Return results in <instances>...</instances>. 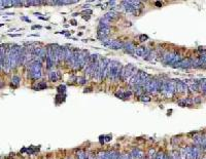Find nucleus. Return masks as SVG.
Segmentation results:
<instances>
[{"instance_id": "nucleus-28", "label": "nucleus", "mask_w": 206, "mask_h": 159, "mask_svg": "<svg viewBox=\"0 0 206 159\" xmlns=\"http://www.w3.org/2000/svg\"><path fill=\"white\" fill-rule=\"evenodd\" d=\"M164 152H162V151H160L156 154V156H155L154 159H164Z\"/></svg>"}, {"instance_id": "nucleus-37", "label": "nucleus", "mask_w": 206, "mask_h": 159, "mask_svg": "<svg viewBox=\"0 0 206 159\" xmlns=\"http://www.w3.org/2000/svg\"><path fill=\"white\" fill-rule=\"evenodd\" d=\"M67 159H71V158H67Z\"/></svg>"}, {"instance_id": "nucleus-18", "label": "nucleus", "mask_w": 206, "mask_h": 159, "mask_svg": "<svg viewBox=\"0 0 206 159\" xmlns=\"http://www.w3.org/2000/svg\"><path fill=\"white\" fill-rule=\"evenodd\" d=\"M117 16H118L117 13H115V11H109V13L104 14V16H102V19H104V20H106L108 22H111L113 19H117Z\"/></svg>"}, {"instance_id": "nucleus-23", "label": "nucleus", "mask_w": 206, "mask_h": 159, "mask_svg": "<svg viewBox=\"0 0 206 159\" xmlns=\"http://www.w3.org/2000/svg\"><path fill=\"white\" fill-rule=\"evenodd\" d=\"M144 90L143 86H134V91L137 96H141L142 95V91Z\"/></svg>"}, {"instance_id": "nucleus-33", "label": "nucleus", "mask_w": 206, "mask_h": 159, "mask_svg": "<svg viewBox=\"0 0 206 159\" xmlns=\"http://www.w3.org/2000/svg\"><path fill=\"white\" fill-rule=\"evenodd\" d=\"M164 159H171V156H170V154H168V153H165V154H164Z\"/></svg>"}, {"instance_id": "nucleus-32", "label": "nucleus", "mask_w": 206, "mask_h": 159, "mask_svg": "<svg viewBox=\"0 0 206 159\" xmlns=\"http://www.w3.org/2000/svg\"><path fill=\"white\" fill-rule=\"evenodd\" d=\"M147 38H149V37H147L146 35H141L139 37V39H140V41H141V42H143V41H145V40L147 39Z\"/></svg>"}, {"instance_id": "nucleus-30", "label": "nucleus", "mask_w": 206, "mask_h": 159, "mask_svg": "<svg viewBox=\"0 0 206 159\" xmlns=\"http://www.w3.org/2000/svg\"><path fill=\"white\" fill-rule=\"evenodd\" d=\"M20 5H23V2L22 1H18V0L13 1V6H20Z\"/></svg>"}, {"instance_id": "nucleus-24", "label": "nucleus", "mask_w": 206, "mask_h": 159, "mask_svg": "<svg viewBox=\"0 0 206 159\" xmlns=\"http://www.w3.org/2000/svg\"><path fill=\"white\" fill-rule=\"evenodd\" d=\"M1 4H2V7H3V8H7V7L13 6V1L5 0V1H1Z\"/></svg>"}, {"instance_id": "nucleus-22", "label": "nucleus", "mask_w": 206, "mask_h": 159, "mask_svg": "<svg viewBox=\"0 0 206 159\" xmlns=\"http://www.w3.org/2000/svg\"><path fill=\"white\" fill-rule=\"evenodd\" d=\"M47 87H48V85L45 82H39V83L36 84L35 86H33V88H34V90H45V88H47Z\"/></svg>"}, {"instance_id": "nucleus-11", "label": "nucleus", "mask_w": 206, "mask_h": 159, "mask_svg": "<svg viewBox=\"0 0 206 159\" xmlns=\"http://www.w3.org/2000/svg\"><path fill=\"white\" fill-rule=\"evenodd\" d=\"M115 97L121 99V100H127V99H129L131 97V91L124 90H118L117 93H115Z\"/></svg>"}, {"instance_id": "nucleus-29", "label": "nucleus", "mask_w": 206, "mask_h": 159, "mask_svg": "<svg viewBox=\"0 0 206 159\" xmlns=\"http://www.w3.org/2000/svg\"><path fill=\"white\" fill-rule=\"evenodd\" d=\"M65 85H60L59 87H58V91H59V93H65Z\"/></svg>"}, {"instance_id": "nucleus-2", "label": "nucleus", "mask_w": 206, "mask_h": 159, "mask_svg": "<svg viewBox=\"0 0 206 159\" xmlns=\"http://www.w3.org/2000/svg\"><path fill=\"white\" fill-rule=\"evenodd\" d=\"M162 93L166 98H171L176 93V80L169 79L167 81H164Z\"/></svg>"}, {"instance_id": "nucleus-4", "label": "nucleus", "mask_w": 206, "mask_h": 159, "mask_svg": "<svg viewBox=\"0 0 206 159\" xmlns=\"http://www.w3.org/2000/svg\"><path fill=\"white\" fill-rule=\"evenodd\" d=\"M138 70L136 69V67H134L133 65H127L125 67H122L121 69V74H120V78L122 80H128V79H131L135 74L137 73Z\"/></svg>"}, {"instance_id": "nucleus-27", "label": "nucleus", "mask_w": 206, "mask_h": 159, "mask_svg": "<svg viewBox=\"0 0 206 159\" xmlns=\"http://www.w3.org/2000/svg\"><path fill=\"white\" fill-rule=\"evenodd\" d=\"M139 100L141 101V102H149L151 101V99H149V97H147V96H144V95H141L139 96Z\"/></svg>"}, {"instance_id": "nucleus-7", "label": "nucleus", "mask_w": 206, "mask_h": 159, "mask_svg": "<svg viewBox=\"0 0 206 159\" xmlns=\"http://www.w3.org/2000/svg\"><path fill=\"white\" fill-rule=\"evenodd\" d=\"M89 59H90V54H89L88 50H81V52H79V59H78V67H79V69H81V67L86 66V65L88 64Z\"/></svg>"}, {"instance_id": "nucleus-15", "label": "nucleus", "mask_w": 206, "mask_h": 159, "mask_svg": "<svg viewBox=\"0 0 206 159\" xmlns=\"http://www.w3.org/2000/svg\"><path fill=\"white\" fill-rule=\"evenodd\" d=\"M192 159H201V149L197 146H191Z\"/></svg>"}, {"instance_id": "nucleus-17", "label": "nucleus", "mask_w": 206, "mask_h": 159, "mask_svg": "<svg viewBox=\"0 0 206 159\" xmlns=\"http://www.w3.org/2000/svg\"><path fill=\"white\" fill-rule=\"evenodd\" d=\"M123 45L124 43L122 41H120V40H112L108 47L111 49H123Z\"/></svg>"}, {"instance_id": "nucleus-5", "label": "nucleus", "mask_w": 206, "mask_h": 159, "mask_svg": "<svg viewBox=\"0 0 206 159\" xmlns=\"http://www.w3.org/2000/svg\"><path fill=\"white\" fill-rule=\"evenodd\" d=\"M109 60L107 57H103V59L99 60V64H98V68H97V71L94 74V79L98 81L103 80V72L105 68L107 67V65L109 64Z\"/></svg>"}, {"instance_id": "nucleus-31", "label": "nucleus", "mask_w": 206, "mask_h": 159, "mask_svg": "<svg viewBox=\"0 0 206 159\" xmlns=\"http://www.w3.org/2000/svg\"><path fill=\"white\" fill-rule=\"evenodd\" d=\"M77 81H78V83H81V84H85L86 83V78H84V77H79V78H77Z\"/></svg>"}, {"instance_id": "nucleus-35", "label": "nucleus", "mask_w": 206, "mask_h": 159, "mask_svg": "<svg viewBox=\"0 0 206 159\" xmlns=\"http://www.w3.org/2000/svg\"><path fill=\"white\" fill-rule=\"evenodd\" d=\"M110 138H111L110 136H106V137H104V139L106 140V142H108V141H109V140H110Z\"/></svg>"}, {"instance_id": "nucleus-3", "label": "nucleus", "mask_w": 206, "mask_h": 159, "mask_svg": "<svg viewBox=\"0 0 206 159\" xmlns=\"http://www.w3.org/2000/svg\"><path fill=\"white\" fill-rule=\"evenodd\" d=\"M121 69H122V65L118 61H110L109 62V74L108 77L111 80H117L120 78Z\"/></svg>"}, {"instance_id": "nucleus-21", "label": "nucleus", "mask_w": 206, "mask_h": 159, "mask_svg": "<svg viewBox=\"0 0 206 159\" xmlns=\"http://www.w3.org/2000/svg\"><path fill=\"white\" fill-rule=\"evenodd\" d=\"M20 82H21L20 77H19L18 75L13 76V78H11V86H14V87H18Z\"/></svg>"}, {"instance_id": "nucleus-6", "label": "nucleus", "mask_w": 206, "mask_h": 159, "mask_svg": "<svg viewBox=\"0 0 206 159\" xmlns=\"http://www.w3.org/2000/svg\"><path fill=\"white\" fill-rule=\"evenodd\" d=\"M144 90L149 93H158V88H157V78H152V77H151L149 80L145 83Z\"/></svg>"}, {"instance_id": "nucleus-10", "label": "nucleus", "mask_w": 206, "mask_h": 159, "mask_svg": "<svg viewBox=\"0 0 206 159\" xmlns=\"http://www.w3.org/2000/svg\"><path fill=\"white\" fill-rule=\"evenodd\" d=\"M64 60L67 62V64L72 66V65H73V50H71L70 49H65Z\"/></svg>"}, {"instance_id": "nucleus-8", "label": "nucleus", "mask_w": 206, "mask_h": 159, "mask_svg": "<svg viewBox=\"0 0 206 159\" xmlns=\"http://www.w3.org/2000/svg\"><path fill=\"white\" fill-rule=\"evenodd\" d=\"M186 84L188 85V88L191 93H196L199 90V81L195 80V79H190V80L185 81Z\"/></svg>"}, {"instance_id": "nucleus-34", "label": "nucleus", "mask_w": 206, "mask_h": 159, "mask_svg": "<svg viewBox=\"0 0 206 159\" xmlns=\"http://www.w3.org/2000/svg\"><path fill=\"white\" fill-rule=\"evenodd\" d=\"M4 85H5V84H4V82H3V81H0V88L4 87Z\"/></svg>"}, {"instance_id": "nucleus-16", "label": "nucleus", "mask_w": 206, "mask_h": 159, "mask_svg": "<svg viewBox=\"0 0 206 159\" xmlns=\"http://www.w3.org/2000/svg\"><path fill=\"white\" fill-rule=\"evenodd\" d=\"M123 49L126 52H128V54H133V52H135V49H136V47H135V45L133 44L132 42H126V43H124Z\"/></svg>"}, {"instance_id": "nucleus-20", "label": "nucleus", "mask_w": 206, "mask_h": 159, "mask_svg": "<svg viewBox=\"0 0 206 159\" xmlns=\"http://www.w3.org/2000/svg\"><path fill=\"white\" fill-rule=\"evenodd\" d=\"M146 47L145 46H138L135 49V54L137 55V57H144L145 52H146Z\"/></svg>"}, {"instance_id": "nucleus-1", "label": "nucleus", "mask_w": 206, "mask_h": 159, "mask_svg": "<svg viewBox=\"0 0 206 159\" xmlns=\"http://www.w3.org/2000/svg\"><path fill=\"white\" fill-rule=\"evenodd\" d=\"M28 75L31 79L37 80L41 77V63L38 61L32 62L29 65L28 68Z\"/></svg>"}, {"instance_id": "nucleus-9", "label": "nucleus", "mask_w": 206, "mask_h": 159, "mask_svg": "<svg viewBox=\"0 0 206 159\" xmlns=\"http://www.w3.org/2000/svg\"><path fill=\"white\" fill-rule=\"evenodd\" d=\"M130 155L133 159H142L143 158V151L139 148H133L130 152Z\"/></svg>"}, {"instance_id": "nucleus-14", "label": "nucleus", "mask_w": 206, "mask_h": 159, "mask_svg": "<svg viewBox=\"0 0 206 159\" xmlns=\"http://www.w3.org/2000/svg\"><path fill=\"white\" fill-rule=\"evenodd\" d=\"M192 67V63H191L190 57H185L180 61V63L175 67V68H191Z\"/></svg>"}, {"instance_id": "nucleus-36", "label": "nucleus", "mask_w": 206, "mask_h": 159, "mask_svg": "<svg viewBox=\"0 0 206 159\" xmlns=\"http://www.w3.org/2000/svg\"><path fill=\"white\" fill-rule=\"evenodd\" d=\"M1 69H2V68H1V66H0V70H1Z\"/></svg>"}, {"instance_id": "nucleus-19", "label": "nucleus", "mask_w": 206, "mask_h": 159, "mask_svg": "<svg viewBox=\"0 0 206 159\" xmlns=\"http://www.w3.org/2000/svg\"><path fill=\"white\" fill-rule=\"evenodd\" d=\"M48 78L52 82H56L60 79V73L57 71H51L50 72V75H48Z\"/></svg>"}, {"instance_id": "nucleus-26", "label": "nucleus", "mask_w": 206, "mask_h": 159, "mask_svg": "<svg viewBox=\"0 0 206 159\" xmlns=\"http://www.w3.org/2000/svg\"><path fill=\"white\" fill-rule=\"evenodd\" d=\"M171 159H180V155H179V152H177L176 150L172 151V153L170 154Z\"/></svg>"}, {"instance_id": "nucleus-13", "label": "nucleus", "mask_w": 206, "mask_h": 159, "mask_svg": "<svg viewBox=\"0 0 206 159\" xmlns=\"http://www.w3.org/2000/svg\"><path fill=\"white\" fill-rule=\"evenodd\" d=\"M188 90V85L186 84L185 81H180V80H176V91L177 93H186Z\"/></svg>"}, {"instance_id": "nucleus-12", "label": "nucleus", "mask_w": 206, "mask_h": 159, "mask_svg": "<svg viewBox=\"0 0 206 159\" xmlns=\"http://www.w3.org/2000/svg\"><path fill=\"white\" fill-rule=\"evenodd\" d=\"M109 34V28H102V29H98V32H97V37L100 40H103L105 38L108 37Z\"/></svg>"}, {"instance_id": "nucleus-25", "label": "nucleus", "mask_w": 206, "mask_h": 159, "mask_svg": "<svg viewBox=\"0 0 206 159\" xmlns=\"http://www.w3.org/2000/svg\"><path fill=\"white\" fill-rule=\"evenodd\" d=\"M76 156H77V159H86V152L82 150H78Z\"/></svg>"}]
</instances>
